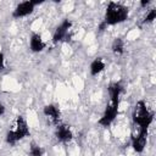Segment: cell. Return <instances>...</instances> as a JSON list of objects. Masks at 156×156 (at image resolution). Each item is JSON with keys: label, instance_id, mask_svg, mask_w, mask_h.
<instances>
[{"label": "cell", "instance_id": "6da1fadb", "mask_svg": "<svg viewBox=\"0 0 156 156\" xmlns=\"http://www.w3.org/2000/svg\"><path fill=\"white\" fill-rule=\"evenodd\" d=\"M154 117H155L154 111L149 110L144 100H139L134 105V108L132 112V133L130 134L147 133L149 127L154 122Z\"/></svg>", "mask_w": 156, "mask_h": 156}, {"label": "cell", "instance_id": "7a4b0ae2", "mask_svg": "<svg viewBox=\"0 0 156 156\" xmlns=\"http://www.w3.org/2000/svg\"><path fill=\"white\" fill-rule=\"evenodd\" d=\"M128 17H129L128 6H126L121 2L110 1L106 6L104 22L107 24V27L108 26H116V24H119V23L127 21Z\"/></svg>", "mask_w": 156, "mask_h": 156}, {"label": "cell", "instance_id": "3957f363", "mask_svg": "<svg viewBox=\"0 0 156 156\" xmlns=\"http://www.w3.org/2000/svg\"><path fill=\"white\" fill-rule=\"evenodd\" d=\"M30 135V130L28 127V123L23 116H17L16 119L13 121L12 127L7 130L5 140L10 146L16 145L20 140L27 138Z\"/></svg>", "mask_w": 156, "mask_h": 156}, {"label": "cell", "instance_id": "277c9868", "mask_svg": "<svg viewBox=\"0 0 156 156\" xmlns=\"http://www.w3.org/2000/svg\"><path fill=\"white\" fill-rule=\"evenodd\" d=\"M118 108H119V101H112V100H110V102L105 107V111H104L102 116L99 118L98 123L101 127H104V128L110 127L112 124V122L116 119L117 115H118Z\"/></svg>", "mask_w": 156, "mask_h": 156}, {"label": "cell", "instance_id": "5b68a950", "mask_svg": "<svg viewBox=\"0 0 156 156\" xmlns=\"http://www.w3.org/2000/svg\"><path fill=\"white\" fill-rule=\"evenodd\" d=\"M44 1L43 0H26V1H22L20 4H17V6L13 9L12 11V17L13 18H22V17H26L30 13H33L35 6L43 4Z\"/></svg>", "mask_w": 156, "mask_h": 156}, {"label": "cell", "instance_id": "8992f818", "mask_svg": "<svg viewBox=\"0 0 156 156\" xmlns=\"http://www.w3.org/2000/svg\"><path fill=\"white\" fill-rule=\"evenodd\" d=\"M72 28V21L68 20V18H65L55 29L54 34H52V43L54 44H57V43H61L63 41L67 35H68V32L69 29Z\"/></svg>", "mask_w": 156, "mask_h": 156}, {"label": "cell", "instance_id": "52a82bcc", "mask_svg": "<svg viewBox=\"0 0 156 156\" xmlns=\"http://www.w3.org/2000/svg\"><path fill=\"white\" fill-rule=\"evenodd\" d=\"M55 138L58 143L66 144V143H69L73 139V132H72V129L68 124L58 123L56 129H55Z\"/></svg>", "mask_w": 156, "mask_h": 156}, {"label": "cell", "instance_id": "ba28073f", "mask_svg": "<svg viewBox=\"0 0 156 156\" xmlns=\"http://www.w3.org/2000/svg\"><path fill=\"white\" fill-rule=\"evenodd\" d=\"M46 48V43L43 40L39 33H32L29 38V49L32 52H41Z\"/></svg>", "mask_w": 156, "mask_h": 156}, {"label": "cell", "instance_id": "9c48e42d", "mask_svg": "<svg viewBox=\"0 0 156 156\" xmlns=\"http://www.w3.org/2000/svg\"><path fill=\"white\" fill-rule=\"evenodd\" d=\"M130 143H132V147L135 152L141 154L146 146L147 143V134H134L130 135Z\"/></svg>", "mask_w": 156, "mask_h": 156}, {"label": "cell", "instance_id": "30bf717a", "mask_svg": "<svg viewBox=\"0 0 156 156\" xmlns=\"http://www.w3.org/2000/svg\"><path fill=\"white\" fill-rule=\"evenodd\" d=\"M43 113L46 118H49L52 123H56L58 124V121H60V117H61V111L60 108L54 105V104H49V105H45L44 108H43Z\"/></svg>", "mask_w": 156, "mask_h": 156}, {"label": "cell", "instance_id": "8fae6325", "mask_svg": "<svg viewBox=\"0 0 156 156\" xmlns=\"http://www.w3.org/2000/svg\"><path fill=\"white\" fill-rule=\"evenodd\" d=\"M107 91H108L110 100H112V101H119L121 100V95L123 93V85H122L121 82H112V83L108 84Z\"/></svg>", "mask_w": 156, "mask_h": 156}, {"label": "cell", "instance_id": "7c38bea8", "mask_svg": "<svg viewBox=\"0 0 156 156\" xmlns=\"http://www.w3.org/2000/svg\"><path fill=\"white\" fill-rule=\"evenodd\" d=\"M105 67H106L105 61H104L101 57H96L95 60L91 61V63H90V66H89L90 74H91L93 77H95V76L100 74V73L105 69Z\"/></svg>", "mask_w": 156, "mask_h": 156}, {"label": "cell", "instance_id": "4fadbf2b", "mask_svg": "<svg viewBox=\"0 0 156 156\" xmlns=\"http://www.w3.org/2000/svg\"><path fill=\"white\" fill-rule=\"evenodd\" d=\"M111 50L115 55H122L124 52V41L122 38H115L111 44Z\"/></svg>", "mask_w": 156, "mask_h": 156}, {"label": "cell", "instance_id": "5bb4252c", "mask_svg": "<svg viewBox=\"0 0 156 156\" xmlns=\"http://www.w3.org/2000/svg\"><path fill=\"white\" fill-rule=\"evenodd\" d=\"M44 155V150L41 146H39L35 143H30L29 146V156H43Z\"/></svg>", "mask_w": 156, "mask_h": 156}, {"label": "cell", "instance_id": "9a60e30c", "mask_svg": "<svg viewBox=\"0 0 156 156\" xmlns=\"http://www.w3.org/2000/svg\"><path fill=\"white\" fill-rule=\"evenodd\" d=\"M155 18H156V9L154 7V9L149 10V12L145 15V17L141 21V24H150L155 21Z\"/></svg>", "mask_w": 156, "mask_h": 156}, {"label": "cell", "instance_id": "2e32d148", "mask_svg": "<svg viewBox=\"0 0 156 156\" xmlns=\"http://www.w3.org/2000/svg\"><path fill=\"white\" fill-rule=\"evenodd\" d=\"M5 68V56L2 52H0V71Z\"/></svg>", "mask_w": 156, "mask_h": 156}, {"label": "cell", "instance_id": "e0dca14e", "mask_svg": "<svg viewBox=\"0 0 156 156\" xmlns=\"http://www.w3.org/2000/svg\"><path fill=\"white\" fill-rule=\"evenodd\" d=\"M98 29H99V32H104L105 29H107V24H106V23L102 21V22H100V24H99Z\"/></svg>", "mask_w": 156, "mask_h": 156}, {"label": "cell", "instance_id": "ac0fdd59", "mask_svg": "<svg viewBox=\"0 0 156 156\" xmlns=\"http://www.w3.org/2000/svg\"><path fill=\"white\" fill-rule=\"evenodd\" d=\"M150 2H151L150 0H141V1H140V6H141V7H146Z\"/></svg>", "mask_w": 156, "mask_h": 156}, {"label": "cell", "instance_id": "d6986e66", "mask_svg": "<svg viewBox=\"0 0 156 156\" xmlns=\"http://www.w3.org/2000/svg\"><path fill=\"white\" fill-rule=\"evenodd\" d=\"M4 113H5V106L0 102V116H2Z\"/></svg>", "mask_w": 156, "mask_h": 156}]
</instances>
